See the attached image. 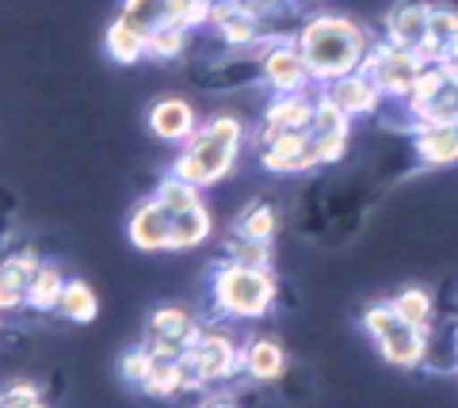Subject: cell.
I'll list each match as a JSON object with an SVG mask.
<instances>
[{"instance_id":"1","label":"cell","mask_w":458,"mask_h":408,"mask_svg":"<svg viewBox=\"0 0 458 408\" xmlns=\"http://www.w3.org/2000/svg\"><path fill=\"white\" fill-rule=\"evenodd\" d=\"M294 42L310 65L313 84H328L348 73H360L375 38L367 35L363 23H355L348 16H310L298 27Z\"/></svg>"},{"instance_id":"2","label":"cell","mask_w":458,"mask_h":408,"mask_svg":"<svg viewBox=\"0 0 458 408\" xmlns=\"http://www.w3.org/2000/svg\"><path fill=\"white\" fill-rule=\"evenodd\" d=\"M279 298V279L271 267H241V263H222L210 271V302L218 317L229 321H260L271 313Z\"/></svg>"},{"instance_id":"3","label":"cell","mask_w":458,"mask_h":408,"mask_svg":"<svg viewBox=\"0 0 458 408\" xmlns=\"http://www.w3.org/2000/svg\"><path fill=\"white\" fill-rule=\"evenodd\" d=\"M363 329H367L370 340L378 344L382 359L390 362V367H401V371L428 367V340H432V332H420V329L405 325L390 302L367 305L363 309Z\"/></svg>"},{"instance_id":"4","label":"cell","mask_w":458,"mask_h":408,"mask_svg":"<svg viewBox=\"0 0 458 408\" xmlns=\"http://www.w3.org/2000/svg\"><path fill=\"white\" fill-rule=\"evenodd\" d=\"M420 69L424 65H420L417 54L405 50V46H394V42H386V38L370 42V54L363 62V73L378 84L386 100H397V104H405V96H409Z\"/></svg>"},{"instance_id":"5","label":"cell","mask_w":458,"mask_h":408,"mask_svg":"<svg viewBox=\"0 0 458 408\" xmlns=\"http://www.w3.org/2000/svg\"><path fill=\"white\" fill-rule=\"evenodd\" d=\"M260 80L267 84L276 96H298V92H310L313 84V73L302 58V50H298L294 38H271L264 42L260 50Z\"/></svg>"},{"instance_id":"6","label":"cell","mask_w":458,"mask_h":408,"mask_svg":"<svg viewBox=\"0 0 458 408\" xmlns=\"http://www.w3.org/2000/svg\"><path fill=\"white\" fill-rule=\"evenodd\" d=\"M260 168L271 176H306L313 168H321L310 130L279 134V130L260 126Z\"/></svg>"},{"instance_id":"7","label":"cell","mask_w":458,"mask_h":408,"mask_svg":"<svg viewBox=\"0 0 458 408\" xmlns=\"http://www.w3.org/2000/svg\"><path fill=\"white\" fill-rule=\"evenodd\" d=\"M183 359H188L191 367L199 371V378H203L207 386L229 382L233 374L245 371V355H241L237 340H233V336H229L225 329H210V325H207V332H203V340H199Z\"/></svg>"},{"instance_id":"8","label":"cell","mask_w":458,"mask_h":408,"mask_svg":"<svg viewBox=\"0 0 458 408\" xmlns=\"http://www.w3.org/2000/svg\"><path fill=\"white\" fill-rule=\"evenodd\" d=\"M321 96H325V100H333L348 119H367V115H375V111L386 104L382 88L363 73V69H360V73L340 77V80L321 84Z\"/></svg>"},{"instance_id":"9","label":"cell","mask_w":458,"mask_h":408,"mask_svg":"<svg viewBox=\"0 0 458 408\" xmlns=\"http://www.w3.org/2000/svg\"><path fill=\"white\" fill-rule=\"evenodd\" d=\"M168 229H172V214L153 195L134 203L131 221H126V237H131L138 252H168Z\"/></svg>"},{"instance_id":"10","label":"cell","mask_w":458,"mask_h":408,"mask_svg":"<svg viewBox=\"0 0 458 408\" xmlns=\"http://www.w3.org/2000/svg\"><path fill=\"white\" fill-rule=\"evenodd\" d=\"M149 134L157 142H168V146H183L188 137L199 130V119H195V107L180 96H165L149 107Z\"/></svg>"},{"instance_id":"11","label":"cell","mask_w":458,"mask_h":408,"mask_svg":"<svg viewBox=\"0 0 458 408\" xmlns=\"http://www.w3.org/2000/svg\"><path fill=\"white\" fill-rule=\"evenodd\" d=\"M428 16H432V4H420V0H397V4L386 12V42L405 50H420L428 42Z\"/></svg>"},{"instance_id":"12","label":"cell","mask_w":458,"mask_h":408,"mask_svg":"<svg viewBox=\"0 0 458 408\" xmlns=\"http://www.w3.org/2000/svg\"><path fill=\"white\" fill-rule=\"evenodd\" d=\"M207 27L225 42L229 50H249V46H256V42H264V20L241 12L237 4H214Z\"/></svg>"},{"instance_id":"13","label":"cell","mask_w":458,"mask_h":408,"mask_svg":"<svg viewBox=\"0 0 458 408\" xmlns=\"http://www.w3.org/2000/svg\"><path fill=\"white\" fill-rule=\"evenodd\" d=\"M180 149H188L191 157L199 161V168H203V176H207V187H214L218 179H225L229 172H233V164H237V153L241 146H229V142H218V137H210L203 126L183 142Z\"/></svg>"},{"instance_id":"14","label":"cell","mask_w":458,"mask_h":408,"mask_svg":"<svg viewBox=\"0 0 458 408\" xmlns=\"http://www.w3.org/2000/svg\"><path fill=\"white\" fill-rule=\"evenodd\" d=\"M412 149L428 168H451L458 164V122L439 126H412Z\"/></svg>"},{"instance_id":"15","label":"cell","mask_w":458,"mask_h":408,"mask_svg":"<svg viewBox=\"0 0 458 408\" xmlns=\"http://www.w3.org/2000/svg\"><path fill=\"white\" fill-rule=\"evenodd\" d=\"M241 355H245V374L252 382H279L286 374V351L279 340H271V336H252V340H245Z\"/></svg>"},{"instance_id":"16","label":"cell","mask_w":458,"mask_h":408,"mask_svg":"<svg viewBox=\"0 0 458 408\" xmlns=\"http://www.w3.org/2000/svg\"><path fill=\"white\" fill-rule=\"evenodd\" d=\"M313 100L310 92H298V96H276L264 111V126L267 130H279V134H291V130H310L313 122Z\"/></svg>"},{"instance_id":"17","label":"cell","mask_w":458,"mask_h":408,"mask_svg":"<svg viewBox=\"0 0 458 408\" xmlns=\"http://www.w3.org/2000/svg\"><path fill=\"white\" fill-rule=\"evenodd\" d=\"M203 332H207V325L183 305H161V309L149 313V336H172V340H183L188 351L203 340Z\"/></svg>"},{"instance_id":"18","label":"cell","mask_w":458,"mask_h":408,"mask_svg":"<svg viewBox=\"0 0 458 408\" xmlns=\"http://www.w3.org/2000/svg\"><path fill=\"white\" fill-rule=\"evenodd\" d=\"M214 233V218L207 203L195 210H183V214H172V229H168V252H191Z\"/></svg>"},{"instance_id":"19","label":"cell","mask_w":458,"mask_h":408,"mask_svg":"<svg viewBox=\"0 0 458 408\" xmlns=\"http://www.w3.org/2000/svg\"><path fill=\"white\" fill-rule=\"evenodd\" d=\"M390 305L397 309V317L405 321V325L412 329H420V332H432L436 325V298H432V290H424V287H401Z\"/></svg>"},{"instance_id":"20","label":"cell","mask_w":458,"mask_h":408,"mask_svg":"<svg viewBox=\"0 0 458 408\" xmlns=\"http://www.w3.org/2000/svg\"><path fill=\"white\" fill-rule=\"evenodd\" d=\"M104 50L111 54V62H119V65H134L146 58V35L138 31V27H131L123 16H114L107 23V31H104Z\"/></svg>"},{"instance_id":"21","label":"cell","mask_w":458,"mask_h":408,"mask_svg":"<svg viewBox=\"0 0 458 408\" xmlns=\"http://www.w3.org/2000/svg\"><path fill=\"white\" fill-rule=\"evenodd\" d=\"M65 283H69V279H65L62 267L42 260V267L31 279V287H27V309H35V313H54L57 302H62Z\"/></svg>"},{"instance_id":"22","label":"cell","mask_w":458,"mask_h":408,"mask_svg":"<svg viewBox=\"0 0 458 408\" xmlns=\"http://www.w3.org/2000/svg\"><path fill=\"white\" fill-rule=\"evenodd\" d=\"M54 313H62L65 321H73V325H92L96 313H99V298H96V290L84 283V279H69Z\"/></svg>"},{"instance_id":"23","label":"cell","mask_w":458,"mask_h":408,"mask_svg":"<svg viewBox=\"0 0 458 408\" xmlns=\"http://www.w3.org/2000/svg\"><path fill=\"white\" fill-rule=\"evenodd\" d=\"M141 393H149V397H180V359H165V355H149V371H146V382H141Z\"/></svg>"},{"instance_id":"24","label":"cell","mask_w":458,"mask_h":408,"mask_svg":"<svg viewBox=\"0 0 458 408\" xmlns=\"http://www.w3.org/2000/svg\"><path fill=\"white\" fill-rule=\"evenodd\" d=\"M149 195L168 210V214H183V210L203 206V187H195V184H188V179H180V176H165Z\"/></svg>"},{"instance_id":"25","label":"cell","mask_w":458,"mask_h":408,"mask_svg":"<svg viewBox=\"0 0 458 408\" xmlns=\"http://www.w3.org/2000/svg\"><path fill=\"white\" fill-rule=\"evenodd\" d=\"M188 46H191V31H183L176 23H165L146 35V58L153 62H176L188 54Z\"/></svg>"},{"instance_id":"26","label":"cell","mask_w":458,"mask_h":408,"mask_svg":"<svg viewBox=\"0 0 458 408\" xmlns=\"http://www.w3.org/2000/svg\"><path fill=\"white\" fill-rule=\"evenodd\" d=\"M119 16L131 27H138L141 35H149V31H157V27L172 23V8H168V0H123Z\"/></svg>"},{"instance_id":"27","label":"cell","mask_w":458,"mask_h":408,"mask_svg":"<svg viewBox=\"0 0 458 408\" xmlns=\"http://www.w3.org/2000/svg\"><path fill=\"white\" fill-rule=\"evenodd\" d=\"M276 229H279V214H276L271 206H264V203L245 206V210L237 214V221H233V233L256 237V241H271V237H276Z\"/></svg>"},{"instance_id":"28","label":"cell","mask_w":458,"mask_h":408,"mask_svg":"<svg viewBox=\"0 0 458 408\" xmlns=\"http://www.w3.org/2000/svg\"><path fill=\"white\" fill-rule=\"evenodd\" d=\"M439 122H458V80H447L436 100L412 115V126H439Z\"/></svg>"},{"instance_id":"29","label":"cell","mask_w":458,"mask_h":408,"mask_svg":"<svg viewBox=\"0 0 458 408\" xmlns=\"http://www.w3.org/2000/svg\"><path fill=\"white\" fill-rule=\"evenodd\" d=\"M451 77L443 73V65H424L420 73H417V80H412V88H409V96H405V107H409V115H417V111L424 107V104H432L436 96H439V88L447 84Z\"/></svg>"},{"instance_id":"30","label":"cell","mask_w":458,"mask_h":408,"mask_svg":"<svg viewBox=\"0 0 458 408\" xmlns=\"http://www.w3.org/2000/svg\"><path fill=\"white\" fill-rule=\"evenodd\" d=\"M225 260L241 263V267H271V241H256V237L233 233V241L225 248Z\"/></svg>"},{"instance_id":"31","label":"cell","mask_w":458,"mask_h":408,"mask_svg":"<svg viewBox=\"0 0 458 408\" xmlns=\"http://www.w3.org/2000/svg\"><path fill=\"white\" fill-rule=\"evenodd\" d=\"M310 134H313V137H328V134H352V119L344 115V111H340L333 100H325V96L318 92V107H313Z\"/></svg>"},{"instance_id":"32","label":"cell","mask_w":458,"mask_h":408,"mask_svg":"<svg viewBox=\"0 0 458 408\" xmlns=\"http://www.w3.org/2000/svg\"><path fill=\"white\" fill-rule=\"evenodd\" d=\"M168 8H172V23L195 35L199 27H207V23H210L214 0H168Z\"/></svg>"},{"instance_id":"33","label":"cell","mask_w":458,"mask_h":408,"mask_svg":"<svg viewBox=\"0 0 458 408\" xmlns=\"http://www.w3.org/2000/svg\"><path fill=\"white\" fill-rule=\"evenodd\" d=\"M428 38H432L439 50H447L451 42H458V8L432 4V16H428Z\"/></svg>"},{"instance_id":"34","label":"cell","mask_w":458,"mask_h":408,"mask_svg":"<svg viewBox=\"0 0 458 408\" xmlns=\"http://www.w3.org/2000/svg\"><path fill=\"white\" fill-rule=\"evenodd\" d=\"M0 267H4V275L12 279L16 287H31V279H35V271L42 267V256L35 248H23V252H12V256H4L0 260Z\"/></svg>"},{"instance_id":"35","label":"cell","mask_w":458,"mask_h":408,"mask_svg":"<svg viewBox=\"0 0 458 408\" xmlns=\"http://www.w3.org/2000/svg\"><path fill=\"white\" fill-rule=\"evenodd\" d=\"M149 344H138V347H131L123 355V362H119V374H123V382L126 386H134V389H141V382H146V371H149Z\"/></svg>"},{"instance_id":"36","label":"cell","mask_w":458,"mask_h":408,"mask_svg":"<svg viewBox=\"0 0 458 408\" xmlns=\"http://www.w3.org/2000/svg\"><path fill=\"white\" fill-rule=\"evenodd\" d=\"M203 130L210 137H218V142H229V146H245V122H241L237 115H214L210 122H203Z\"/></svg>"},{"instance_id":"37","label":"cell","mask_w":458,"mask_h":408,"mask_svg":"<svg viewBox=\"0 0 458 408\" xmlns=\"http://www.w3.org/2000/svg\"><path fill=\"white\" fill-rule=\"evenodd\" d=\"M0 408H47V404H42L38 386H31V382H16V386L0 389Z\"/></svg>"},{"instance_id":"38","label":"cell","mask_w":458,"mask_h":408,"mask_svg":"<svg viewBox=\"0 0 458 408\" xmlns=\"http://www.w3.org/2000/svg\"><path fill=\"white\" fill-rule=\"evenodd\" d=\"M313 137V134H310ZM348 137L352 134H328V137H313V153H318L321 164H336L348 153Z\"/></svg>"},{"instance_id":"39","label":"cell","mask_w":458,"mask_h":408,"mask_svg":"<svg viewBox=\"0 0 458 408\" xmlns=\"http://www.w3.org/2000/svg\"><path fill=\"white\" fill-rule=\"evenodd\" d=\"M168 176H180V179H188V184H195V187H203V191H207V176H203V168H199V161L191 157L188 149H180L176 157H172Z\"/></svg>"},{"instance_id":"40","label":"cell","mask_w":458,"mask_h":408,"mask_svg":"<svg viewBox=\"0 0 458 408\" xmlns=\"http://www.w3.org/2000/svg\"><path fill=\"white\" fill-rule=\"evenodd\" d=\"M23 305H27V290L12 283L4 267H0V313H12V309H23Z\"/></svg>"},{"instance_id":"41","label":"cell","mask_w":458,"mask_h":408,"mask_svg":"<svg viewBox=\"0 0 458 408\" xmlns=\"http://www.w3.org/2000/svg\"><path fill=\"white\" fill-rule=\"evenodd\" d=\"M149 351H157V355H165V359H183L188 355V344L183 340H172V336H149Z\"/></svg>"},{"instance_id":"42","label":"cell","mask_w":458,"mask_h":408,"mask_svg":"<svg viewBox=\"0 0 458 408\" xmlns=\"http://www.w3.org/2000/svg\"><path fill=\"white\" fill-rule=\"evenodd\" d=\"M203 408H237V404L233 401H207Z\"/></svg>"},{"instance_id":"43","label":"cell","mask_w":458,"mask_h":408,"mask_svg":"<svg viewBox=\"0 0 458 408\" xmlns=\"http://www.w3.org/2000/svg\"><path fill=\"white\" fill-rule=\"evenodd\" d=\"M454 371H458V347H454Z\"/></svg>"}]
</instances>
